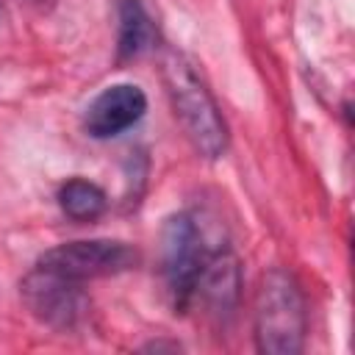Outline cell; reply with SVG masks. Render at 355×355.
Here are the masks:
<instances>
[{"label": "cell", "mask_w": 355, "mask_h": 355, "mask_svg": "<svg viewBox=\"0 0 355 355\" xmlns=\"http://www.w3.org/2000/svg\"><path fill=\"white\" fill-rule=\"evenodd\" d=\"M116 11H119L116 53H119V61H133L153 42V19L141 0H119Z\"/></svg>", "instance_id": "ba28073f"}, {"label": "cell", "mask_w": 355, "mask_h": 355, "mask_svg": "<svg viewBox=\"0 0 355 355\" xmlns=\"http://www.w3.org/2000/svg\"><path fill=\"white\" fill-rule=\"evenodd\" d=\"M239 288H241V272L236 255L227 247L211 250L202 275L197 280L194 300H200L211 316L225 319L239 305Z\"/></svg>", "instance_id": "52a82bcc"}, {"label": "cell", "mask_w": 355, "mask_h": 355, "mask_svg": "<svg viewBox=\"0 0 355 355\" xmlns=\"http://www.w3.org/2000/svg\"><path fill=\"white\" fill-rule=\"evenodd\" d=\"M147 114V94L136 83H111L83 111V130L94 139H114Z\"/></svg>", "instance_id": "8992f818"}, {"label": "cell", "mask_w": 355, "mask_h": 355, "mask_svg": "<svg viewBox=\"0 0 355 355\" xmlns=\"http://www.w3.org/2000/svg\"><path fill=\"white\" fill-rule=\"evenodd\" d=\"M161 75H164V86H166L172 111H175L186 139L191 141V147L202 158H211V161L222 158L227 153L230 133H227V122H225L214 94L208 92L205 80L197 75V69L180 53L164 55Z\"/></svg>", "instance_id": "6da1fadb"}, {"label": "cell", "mask_w": 355, "mask_h": 355, "mask_svg": "<svg viewBox=\"0 0 355 355\" xmlns=\"http://www.w3.org/2000/svg\"><path fill=\"white\" fill-rule=\"evenodd\" d=\"M139 263V252L119 239H80V241H64L53 250H47L39 258V266L58 272L69 280H94V277H111L133 269Z\"/></svg>", "instance_id": "5b68a950"}, {"label": "cell", "mask_w": 355, "mask_h": 355, "mask_svg": "<svg viewBox=\"0 0 355 355\" xmlns=\"http://www.w3.org/2000/svg\"><path fill=\"white\" fill-rule=\"evenodd\" d=\"M305 297L286 269L263 272L255 291V347L266 355H297L305 344Z\"/></svg>", "instance_id": "7a4b0ae2"}, {"label": "cell", "mask_w": 355, "mask_h": 355, "mask_svg": "<svg viewBox=\"0 0 355 355\" xmlns=\"http://www.w3.org/2000/svg\"><path fill=\"white\" fill-rule=\"evenodd\" d=\"M19 297L36 322L58 333H75L89 319V308H92L78 280H69L39 263L33 272L22 277Z\"/></svg>", "instance_id": "277c9868"}, {"label": "cell", "mask_w": 355, "mask_h": 355, "mask_svg": "<svg viewBox=\"0 0 355 355\" xmlns=\"http://www.w3.org/2000/svg\"><path fill=\"white\" fill-rule=\"evenodd\" d=\"M58 205L75 222H94L105 214L108 197L97 183L86 178H72L58 189Z\"/></svg>", "instance_id": "9c48e42d"}, {"label": "cell", "mask_w": 355, "mask_h": 355, "mask_svg": "<svg viewBox=\"0 0 355 355\" xmlns=\"http://www.w3.org/2000/svg\"><path fill=\"white\" fill-rule=\"evenodd\" d=\"M211 250L194 214L180 211L161 227V275L175 311H186L194 302V288L202 275Z\"/></svg>", "instance_id": "3957f363"}]
</instances>
